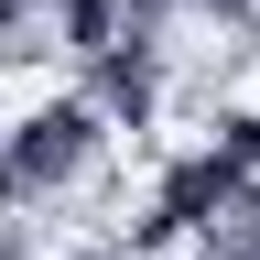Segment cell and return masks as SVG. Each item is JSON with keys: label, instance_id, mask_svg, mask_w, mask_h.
<instances>
[{"label": "cell", "instance_id": "1", "mask_svg": "<svg viewBox=\"0 0 260 260\" xmlns=\"http://www.w3.org/2000/svg\"><path fill=\"white\" fill-rule=\"evenodd\" d=\"M98 162H109V119H98L87 98H32V109L11 119V184H22V206L76 195Z\"/></svg>", "mask_w": 260, "mask_h": 260}, {"label": "cell", "instance_id": "2", "mask_svg": "<svg viewBox=\"0 0 260 260\" xmlns=\"http://www.w3.org/2000/svg\"><path fill=\"white\" fill-rule=\"evenodd\" d=\"M195 249H206V260H260V174H239V184H228L217 206H206Z\"/></svg>", "mask_w": 260, "mask_h": 260}, {"label": "cell", "instance_id": "3", "mask_svg": "<svg viewBox=\"0 0 260 260\" xmlns=\"http://www.w3.org/2000/svg\"><path fill=\"white\" fill-rule=\"evenodd\" d=\"M32 260H87V249H32Z\"/></svg>", "mask_w": 260, "mask_h": 260}]
</instances>
